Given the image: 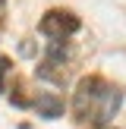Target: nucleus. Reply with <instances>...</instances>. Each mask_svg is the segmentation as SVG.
<instances>
[{"mask_svg":"<svg viewBox=\"0 0 126 129\" xmlns=\"http://www.w3.org/2000/svg\"><path fill=\"white\" fill-rule=\"evenodd\" d=\"M0 10H3V0H0Z\"/></svg>","mask_w":126,"mask_h":129,"instance_id":"nucleus-4","label":"nucleus"},{"mask_svg":"<svg viewBox=\"0 0 126 129\" xmlns=\"http://www.w3.org/2000/svg\"><path fill=\"white\" fill-rule=\"evenodd\" d=\"M41 35H47V38H54V41H63V38H69L73 31H79V19L73 16V13H60V10H54V13H47V16L41 19Z\"/></svg>","mask_w":126,"mask_h":129,"instance_id":"nucleus-1","label":"nucleus"},{"mask_svg":"<svg viewBox=\"0 0 126 129\" xmlns=\"http://www.w3.org/2000/svg\"><path fill=\"white\" fill-rule=\"evenodd\" d=\"M32 104H35L38 117H44V120H57V117H63V110H66V104H63V98L57 91H41Z\"/></svg>","mask_w":126,"mask_h":129,"instance_id":"nucleus-2","label":"nucleus"},{"mask_svg":"<svg viewBox=\"0 0 126 129\" xmlns=\"http://www.w3.org/2000/svg\"><path fill=\"white\" fill-rule=\"evenodd\" d=\"M3 73H10V60H6V57H0V76Z\"/></svg>","mask_w":126,"mask_h":129,"instance_id":"nucleus-3","label":"nucleus"}]
</instances>
